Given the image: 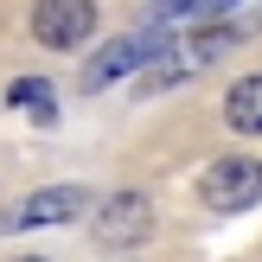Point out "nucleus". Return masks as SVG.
<instances>
[{
  "instance_id": "20e7f679",
  "label": "nucleus",
  "mask_w": 262,
  "mask_h": 262,
  "mask_svg": "<svg viewBox=\"0 0 262 262\" xmlns=\"http://www.w3.org/2000/svg\"><path fill=\"white\" fill-rule=\"evenodd\" d=\"M160 58H166V38H154V32H135V38H115V45H102L96 58L83 64V90H109L115 77H135V71H154Z\"/></svg>"
},
{
  "instance_id": "0eeeda50",
  "label": "nucleus",
  "mask_w": 262,
  "mask_h": 262,
  "mask_svg": "<svg viewBox=\"0 0 262 262\" xmlns=\"http://www.w3.org/2000/svg\"><path fill=\"white\" fill-rule=\"evenodd\" d=\"M224 122L237 128V135H262V71L230 83V96H224Z\"/></svg>"
},
{
  "instance_id": "9d476101",
  "label": "nucleus",
  "mask_w": 262,
  "mask_h": 262,
  "mask_svg": "<svg viewBox=\"0 0 262 262\" xmlns=\"http://www.w3.org/2000/svg\"><path fill=\"white\" fill-rule=\"evenodd\" d=\"M13 262H45V256H13Z\"/></svg>"
},
{
  "instance_id": "1a4fd4ad",
  "label": "nucleus",
  "mask_w": 262,
  "mask_h": 262,
  "mask_svg": "<svg viewBox=\"0 0 262 262\" xmlns=\"http://www.w3.org/2000/svg\"><path fill=\"white\" fill-rule=\"evenodd\" d=\"M224 7H237V0H154V19H211V13H224Z\"/></svg>"
},
{
  "instance_id": "f03ea898",
  "label": "nucleus",
  "mask_w": 262,
  "mask_h": 262,
  "mask_svg": "<svg viewBox=\"0 0 262 262\" xmlns=\"http://www.w3.org/2000/svg\"><path fill=\"white\" fill-rule=\"evenodd\" d=\"M96 32V0H38L32 7V38L45 51H83Z\"/></svg>"
},
{
  "instance_id": "39448f33",
  "label": "nucleus",
  "mask_w": 262,
  "mask_h": 262,
  "mask_svg": "<svg viewBox=\"0 0 262 262\" xmlns=\"http://www.w3.org/2000/svg\"><path fill=\"white\" fill-rule=\"evenodd\" d=\"M147 230H154V205L141 192H115V199L96 205V243L102 250H135V243H147Z\"/></svg>"
},
{
  "instance_id": "6e6552de",
  "label": "nucleus",
  "mask_w": 262,
  "mask_h": 262,
  "mask_svg": "<svg viewBox=\"0 0 262 262\" xmlns=\"http://www.w3.org/2000/svg\"><path fill=\"white\" fill-rule=\"evenodd\" d=\"M58 90L45 83V77H13V90H7V102L13 109H26V115H38V122H51V115H58Z\"/></svg>"
},
{
  "instance_id": "423d86ee",
  "label": "nucleus",
  "mask_w": 262,
  "mask_h": 262,
  "mask_svg": "<svg viewBox=\"0 0 262 262\" xmlns=\"http://www.w3.org/2000/svg\"><path fill=\"white\" fill-rule=\"evenodd\" d=\"M83 205H90V192H83V186H45V192H32V199H19V205H13V211H7V224H13V230L71 224Z\"/></svg>"
},
{
  "instance_id": "7ed1b4c3",
  "label": "nucleus",
  "mask_w": 262,
  "mask_h": 262,
  "mask_svg": "<svg viewBox=\"0 0 262 262\" xmlns=\"http://www.w3.org/2000/svg\"><path fill=\"white\" fill-rule=\"evenodd\" d=\"M237 32H243V26H205V32L192 38L186 51H179V45H166V58L154 64L147 77H141V90L154 96V90H166V83H186V77H199V71H205V64H211L224 45H237Z\"/></svg>"
},
{
  "instance_id": "f257e3e1",
  "label": "nucleus",
  "mask_w": 262,
  "mask_h": 262,
  "mask_svg": "<svg viewBox=\"0 0 262 262\" xmlns=\"http://www.w3.org/2000/svg\"><path fill=\"white\" fill-rule=\"evenodd\" d=\"M199 199L211 205V211H250V205L262 199V160H250V154L211 160L199 173Z\"/></svg>"
}]
</instances>
